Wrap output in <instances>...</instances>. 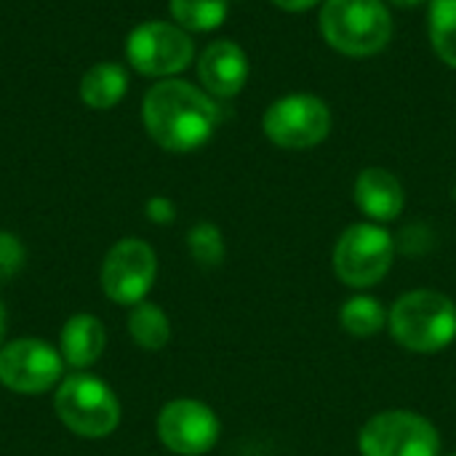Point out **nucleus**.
I'll list each match as a JSON object with an SVG mask.
<instances>
[{
  "instance_id": "f257e3e1",
  "label": "nucleus",
  "mask_w": 456,
  "mask_h": 456,
  "mask_svg": "<svg viewBox=\"0 0 456 456\" xmlns=\"http://www.w3.org/2000/svg\"><path fill=\"white\" fill-rule=\"evenodd\" d=\"M142 123L158 147L168 152H192L214 136L219 107L198 86L166 77L144 94Z\"/></svg>"
},
{
  "instance_id": "f03ea898",
  "label": "nucleus",
  "mask_w": 456,
  "mask_h": 456,
  "mask_svg": "<svg viewBox=\"0 0 456 456\" xmlns=\"http://www.w3.org/2000/svg\"><path fill=\"white\" fill-rule=\"evenodd\" d=\"M387 331L403 350L436 355L456 339V302L436 289L406 291L390 307Z\"/></svg>"
},
{
  "instance_id": "7ed1b4c3",
  "label": "nucleus",
  "mask_w": 456,
  "mask_h": 456,
  "mask_svg": "<svg viewBox=\"0 0 456 456\" xmlns=\"http://www.w3.org/2000/svg\"><path fill=\"white\" fill-rule=\"evenodd\" d=\"M53 411L72 436L88 441L107 438L120 425L118 395L104 379L88 371H72L56 385Z\"/></svg>"
},
{
  "instance_id": "20e7f679",
  "label": "nucleus",
  "mask_w": 456,
  "mask_h": 456,
  "mask_svg": "<svg viewBox=\"0 0 456 456\" xmlns=\"http://www.w3.org/2000/svg\"><path fill=\"white\" fill-rule=\"evenodd\" d=\"M323 40L345 56H374L393 37V19L382 0H326L321 8Z\"/></svg>"
},
{
  "instance_id": "39448f33",
  "label": "nucleus",
  "mask_w": 456,
  "mask_h": 456,
  "mask_svg": "<svg viewBox=\"0 0 456 456\" xmlns=\"http://www.w3.org/2000/svg\"><path fill=\"white\" fill-rule=\"evenodd\" d=\"M393 259L395 240L382 224L374 222L350 224L334 246V273L355 291L382 283L393 270Z\"/></svg>"
},
{
  "instance_id": "423d86ee",
  "label": "nucleus",
  "mask_w": 456,
  "mask_h": 456,
  "mask_svg": "<svg viewBox=\"0 0 456 456\" xmlns=\"http://www.w3.org/2000/svg\"><path fill=\"white\" fill-rule=\"evenodd\" d=\"M361 456H441L438 428L409 409L374 414L358 433Z\"/></svg>"
},
{
  "instance_id": "0eeeda50",
  "label": "nucleus",
  "mask_w": 456,
  "mask_h": 456,
  "mask_svg": "<svg viewBox=\"0 0 456 456\" xmlns=\"http://www.w3.org/2000/svg\"><path fill=\"white\" fill-rule=\"evenodd\" d=\"M128 64L147 77H174L195 59L190 32L171 21H144L126 40Z\"/></svg>"
},
{
  "instance_id": "6e6552de",
  "label": "nucleus",
  "mask_w": 456,
  "mask_h": 456,
  "mask_svg": "<svg viewBox=\"0 0 456 456\" xmlns=\"http://www.w3.org/2000/svg\"><path fill=\"white\" fill-rule=\"evenodd\" d=\"M262 131L275 147L310 150L331 134V110L313 94H289L267 107Z\"/></svg>"
},
{
  "instance_id": "1a4fd4ad",
  "label": "nucleus",
  "mask_w": 456,
  "mask_h": 456,
  "mask_svg": "<svg viewBox=\"0 0 456 456\" xmlns=\"http://www.w3.org/2000/svg\"><path fill=\"white\" fill-rule=\"evenodd\" d=\"M158 278L155 248L142 238L118 240L102 262L99 283L110 302L120 307H134L147 299Z\"/></svg>"
},
{
  "instance_id": "9d476101",
  "label": "nucleus",
  "mask_w": 456,
  "mask_h": 456,
  "mask_svg": "<svg viewBox=\"0 0 456 456\" xmlns=\"http://www.w3.org/2000/svg\"><path fill=\"white\" fill-rule=\"evenodd\" d=\"M59 347L43 339H13L0 347V385L19 395H40L56 390L64 379Z\"/></svg>"
},
{
  "instance_id": "9b49d317",
  "label": "nucleus",
  "mask_w": 456,
  "mask_h": 456,
  "mask_svg": "<svg viewBox=\"0 0 456 456\" xmlns=\"http://www.w3.org/2000/svg\"><path fill=\"white\" fill-rule=\"evenodd\" d=\"M155 428L160 444L176 456L208 454L222 436V425L214 409L195 398L168 401L160 409Z\"/></svg>"
},
{
  "instance_id": "f8f14e48",
  "label": "nucleus",
  "mask_w": 456,
  "mask_h": 456,
  "mask_svg": "<svg viewBox=\"0 0 456 456\" xmlns=\"http://www.w3.org/2000/svg\"><path fill=\"white\" fill-rule=\"evenodd\" d=\"M198 80L208 96L232 99L248 80V56L232 40H214L198 59Z\"/></svg>"
},
{
  "instance_id": "ddd939ff",
  "label": "nucleus",
  "mask_w": 456,
  "mask_h": 456,
  "mask_svg": "<svg viewBox=\"0 0 456 456\" xmlns=\"http://www.w3.org/2000/svg\"><path fill=\"white\" fill-rule=\"evenodd\" d=\"M353 198H355V206L361 208V214L374 224L398 219L406 206V192H403L401 179L393 171L379 168V166L363 168L358 174Z\"/></svg>"
},
{
  "instance_id": "4468645a",
  "label": "nucleus",
  "mask_w": 456,
  "mask_h": 456,
  "mask_svg": "<svg viewBox=\"0 0 456 456\" xmlns=\"http://www.w3.org/2000/svg\"><path fill=\"white\" fill-rule=\"evenodd\" d=\"M104 347H107V331L96 315L80 313V315H72L61 326L59 353H61L64 366L75 371H86L102 358Z\"/></svg>"
},
{
  "instance_id": "2eb2a0df",
  "label": "nucleus",
  "mask_w": 456,
  "mask_h": 456,
  "mask_svg": "<svg viewBox=\"0 0 456 456\" xmlns=\"http://www.w3.org/2000/svg\"><path fill=\"white\" fill-rule=\"evenodd\" d=\"M128 91V75L115 61H99L80 77V99L91 110H112Z\"/></svg>"
},
{
  "instance_id": "dca6fc26",
  "label": "nucleus",
  "mask_w": 456,
  "mask_h": 456,
  "mask_svg": "<svg viewBox=\"0 0 456 456\" xmlns=\"http://www.w3.org/2000/svg\"><path fill=\"white\" fill-rule=\"evenodd\" d=\"M128 334L136 347L147 353H158L171 342V321L155 302H139L128 313Z\"/></svg>"
},
{
  "instance_id": "f3484780",
  "label": "nucleus",
  "mask_w": 456,
  "mask_h": 456,
  "mask_svg": "<svg viewBox=\"0 0 456 456\" xmlns=\"http://www.w3.org/2000/svg\"><path fill=\"white\" fill-rule=\"evenodd\" d=\"M387 318H390V310L371 294H355L339 310L342 329L358 339H369V337H377L379 331H385Z\"/></svg>"
},
{
  "instance_id": "a211bd4d",
  "label": "nucleus",
  "mask_w": 456,
  "mask_h": 456,
  "mask_svg": "<svg viewBox=\"0 0 456 456\" xmlns=\"http://www.w3.org/2000/svg\"><path fill=\"white\" fill-rule=\"evenodd\" d=\"M174 21L187 32H211L224 24L230 0H168Z\"/></svg>"
},
{
  "instance_id": "6ab92c4d",
  "label": "nucleus",
  "mask_w": 456,
  "mask_h": 456,
  "mask_svg": "<svg viewBox=\"0 0 456 456\" xmlns=\"http://www.w3.org/2000/svg\"><path fill=\"white\" fill-rule=\"evenodd\" d=\"M428 29L433 51L456 69V0H430Z\"/></svg>"
},
{
  "instance_id": "aec40b11",
  "label": "nucleus",
  "mask_w": 456,
  "mask_h": 456,
  "mask_svg": "<svg viewBox=\"0 0 456 456\" xmlns=\"http://www.w3.org/2000/svg\"><path fill=\"white\" fill-rule=\"evenodd\" d=\"M187 248L190 256L198 267L203 270H214L224 262V235L216 224L211 222H198L190 232H187Z\"/></svg>"
},
{
  "instance_id": "412c9836",
  "label": "nucleus",
  "mask_w": 456,
  "mask_h": 456,
  "mask_svg": "<svg viewBox=\"0 0 456 456\" xmlns=\"http://www.w3.org/2000/svg\"><path fill=\"white\" fill-rule=\"evenodd\" d=\"M27 265V248L24 243L8 232V230H0V283L16 278Z\"/></svg>"
},
{
  "instance_id": "4be33fe9",
  "label": "nucleus",
  "mask_w": 456,
  "mask_h": 456,
  "mask_svg": "<svg viewBox=\"0 0 456 456\" xmlns=\"http://www.w3.org/2000/svg\"><path fill=\"white\" fill-rule=\"evenodd\" d=\"M144 214H147V219H150L152 224L166 227V224H174V219H176V206H174V200L166 198V195H152V198L147 200V206H144Z\"/></svg>"
},
{
  "instance_id": "5701e85b",
  "label": "nucleus",
  "mask_w": 456,
  "mask_h": 456,
  "mask_svg": "<svg viewBox=\"0 0 456 456\" xmlns=\"http://www.w3.org/2000/svg\"><path fill=\"white\" fill-rule=\"evenodd\" d=\"M278 8H283V11H291V13H299V11H307V8H313V5H318L321 0H273Z\"/></svg>"
},
{
  "instance_id": "b1692460",
  "label": "nucleus",
  "mask_w": 456,
  "mask_h": 456,
  "mask_svg": "<svg viewBox=\"0 0 456 456\" xmlns=\"http://www.w3.org/2000/svg\"><path fill=\"white\" fill-rule=\"evenodd\" d=\"M3 337H5V307L0 302V347H3Z\"/></svg>"
},
{
  "instance_id": "393cba45",
  "label": "nucleus",
  "mask_w": 456,
  "mask_h": 456,
  "mask_svg": "<svg viewBox=\"0 0 456 456\" xmlns=\"http://www.w3.org/2000/svg\"><path fill=\"white\" fill-rule=\"evenodd\" d=\"M393 5H401V8H411V5H417V3H422V0H390Z\"/></svg>"
},
{
  "instance_id": "a878e982",
  "label": "nucleus",
  "mask_w": 456,
  "mask_h": 456,
  "mask_svg": "<svg viewBox=\"0 0 456 456\" xmlns=\"http://www.w3.org/2000/svg\"><path fill=\"white\" fill-rule=\"evenodd\" d=\"M449 456H456V454H449Z\"/></svg>"
}]
</instances>
